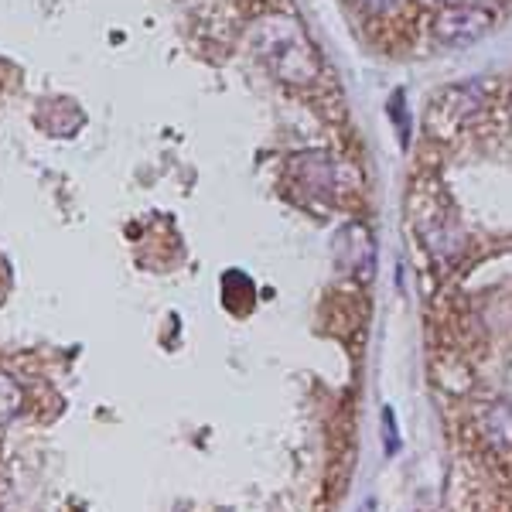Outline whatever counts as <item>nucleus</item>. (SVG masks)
<instances>
[{"label": "nucleus", "instance_id": "f257e3e1", "mask_svg": "<svg viewBox=\"0 0 512 512\" xmlns=\"http://www.w3.org/2000/svg\"><path fill=\"white\" fill-rule=\"evenodd\" d=\"M489 28V11L482 7H458V11H444L434 24V35L444 45H468V41L482 38Z\"/></svg>", "mask_w": 512, "mask_h": 512}]
</instances>
